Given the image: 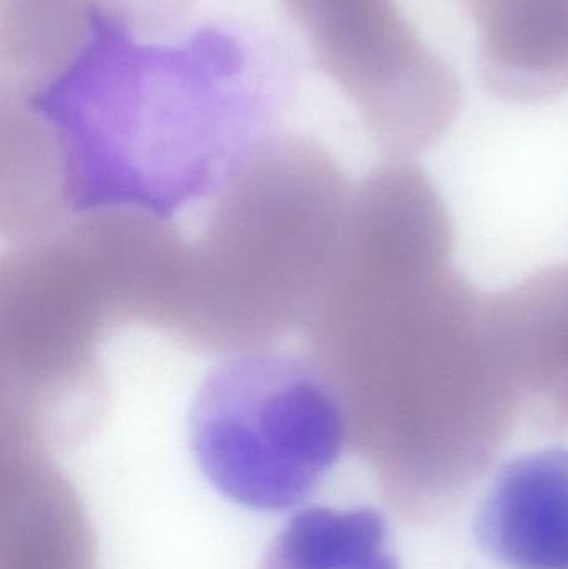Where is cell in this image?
<instances>
[{"instance_id":"cell-6","label":"cell","mask_w":568,"mask_h":569,"mask_svg":"<svg viewBox=\"0 0 568 569\" xmlns=\"http://www.w3.org/2000/svg\"><path fill=\"white\" fill-rule=\"evenodd\" d=\"M492 310L524 401L568 425V263L492 293Z\"/></svg>"},{"instance_id":"cell-3","label":"cell","mask_w":568,"mask_h":569,"mask_svg":"<svg viewBox=\"0 0 568 569\" xmlns=\"http://www.w3.org/2000/svg\"><path fill=\"white\" fill-rule=\"evenodd\" d=\"M282 2L382 149L416 157L449 132L462 109L459 77L396 0Z\"/></svg>"},{"instance_id":"cell-4","label":"cell","mask_w":568,"mask_h":569,"mask_svg":"<svg viewBox=\"0 0 568 569\" xmlns=\"http://www.w3.org/2000/svg\"><path fill=\"white\" fill-rule=\"evenodd\" d=\"M480 550L507 569H568V448L507 461L474 520Z\"/></svg>"},{"instance_id":"cell-1","label":"cell","mask_w":568,"mask_h":569,"mask_svg":"<svg viewBox=\"0 0 568 569\" xmlns=\"http://www.w3.org/2000/svg\"><path fill=\"white\" fill-rule=\"evenodd\" d=\"M343 398L390 433L476 447L524 403L492 313L450 257L386 260L352 276Z\"/></svg>"},{"instance_id":"cell-5","label":"cell","mask_w":568,"mask_h":569,"mask_svg":"<svg viewBox=\"0 0 568 569\" xmlns=\"http://www.w3.org/2000/svg\"><path fill=\"white\" fill-rule=\"evenodd\" d=\"M484 89L539 106L568 93V0H462Z\"/></svg>"},{"instance_id":"cell-9","label":"cell","mask_w":568,"mask_h":569,"mask_svg":"<svg viewBox=\"0 0 568 569\" xmlns=\"http://www.w3.org/2000/svg\"><path fill=\"white\" fill-rule=\"evenodd\" d=\"M117 27L139 39H156L192 16L197 0H97Z\"/></svg>"},{"instance_id":"cell-7","label":"cell","mask_w":568,"mask_h":569,"mask_svg":"<svg viewBox=\"0 0 568 569\" xmlns=\"http://www.w3.org/2000/svg\"><path fill=\"white\" fill-rule=\"evenodd\" d=\"M92 0H0V72L13 99L39 97L82 52Z\"/></svg>"},{"instance_id":"cell-2","label":"cell","mask_w":568,"mask_h":569,"mask_svg":"<svg viewBox=\"0 0 568 569\" xmlns=\"http://www.w3.org/2000/svg\"><path fill=\"white\" fill-rule=\"evenodd\" d=\"M347 401L317 365L253 350L213 368L193 397L189 443L206 480L233 503L283 511L336 467Z\"/></svg>"},{"instance_id":"cell-8","label":"cell","mask_w":568,"mask_h":569,"mask_svg":"<svg viewBox=\"0 0 568 569\" xmlns=\"http://www.w3.org/2000/svg\"><path fill=\"white\" fill-rule=\"evenodd\" d=\"M260 569H400L386 517L376 508L297 511L267 548Z\"/></svg>"}]
</instances>
